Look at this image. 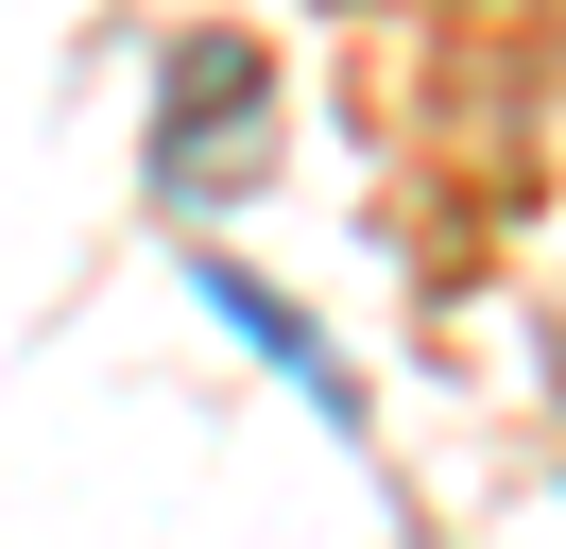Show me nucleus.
I'll use <instances>...</instances> for the list:
<instances>
[{
	"label": "nucleus",
	"mask_w": 566,
	"mask_h": 549,
	"mask_svg": "<svg viewBox=\"0 0 566 549\" xmlns=\"http://www.w3.org/2000/svg\"><path fill=\"white\" fill-rule=\"evenodd\" d=\"M258 121H275V69H258V52H223V34L172 52V86H155V189H189V206L241 189V172H258Z\"/></svg>",
	"instance_id": "f257e3e1"
},
{
	"label": "nucleus",
	"mask_w": 566,
	"mask_h": 549,
	"mask_svg": "<svg viewBox=\"0 0 566 549\" xmlns=\"http://www.w3.org/2000/svg\"><path fill=\"white\" fill-rule=\"evenodd\" d=\"M207 309H223V327H241V343H258V361H292V377H310V412H326V429H344V361H326V343H310V327H292V309H275V292H258V274H223V258H207Z\"/></svg>",
	"instance_id": "f03ea898"
}]
</instances>
